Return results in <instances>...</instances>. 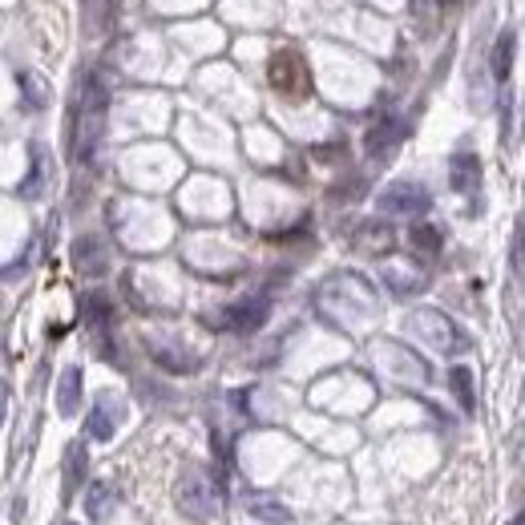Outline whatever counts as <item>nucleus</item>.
<instances>
[{
    "label": "nucleus",
    "mask_w": 525,
    "mask_h": 525,
    "mask_svg": "<svg viewBox=\"0 0 525 525\" xmlns=\"http://www.w3.org/2000/svg\"><path fill=\"white\" fill-rule=\"evenodd\" d=\"M17 85H21V97H25L29 110H41V105H45V81L37 73H21Z\"/></svg>",
    "instance_id": "f3484780"
},
{
    "label": "nucleus",
    "mask_w": 525,
    "mask_h": 525,
    "mask_svg": "<svg viewBox=\"0 0 525 525\" xmlns=\"http://www.w3.org/2000/svg\"><path fill=\"white\" fill-rule=\"evenodd\" d=\"M85 469H89V453H85V441H73L65 449V501L85 485Z\"/></svg>",
    "instance_id": "ddd939ff"
},
{
    "label": "nucleus",
    "mask_w": 525,
    "mask_h": 525,
    "mask_svg": "<svg viewBox=\"0 0 525 525\" xmlns=\"http://www.w3.org/2000/svg\"><path fill=\"white\" fill-rule=\"evenodd\" d=\"M404 134H408V122H404V118H384L380 126H372V130H368L364 146H368V154H372V158H388V154L404 142Z\"/></svg>",
    "instance_id": "1a4fd4ad"
},
{
    "label": "nucleus",
    "mask_w": 525,
    "mask_h": 525,
    "mask_svg": "<svg viewBox=\"0 0 525 525\" xmlns=\"http://www.w3.org/2000/svg\"><path fill=\"white\" fill-rule=\"evenodd\" d=\"M105 110H110V93H105V85L89 73L81 81L77 118H73V158L77 162H89L97 154V142L105 134Z\"/></svg>",
    "instance_id": "f257e3e1"
},
{
    "label": "nucleus",
    "mask_w": 525,
    "mask_h": 525,
    "mask_svg": "<svg viewBox=\"0 0 525 525\" xmlns=\"http://www.w3.org/2000/svg\"><path fill=\"white\" fill-rule=\"evenodd\" d=\"M412 332H416L420 340H429L433 348H441L445 356H457V352L469 348L465 332L449 320L445 311H437V307H420V311H412Z\"/></svg>",
    "instance_id": "20e7f679"
},
{
    "label": "nucleus",
    "mask_w": 525,
    "mask_h": 525,
    "mask_svg": "<svg viewBox=\"0 0 525 525\" xmlns=\"http://www.w3.org/2000/svg\"><path fill=\"white\" fill-rule=\"evenodd\" d=\"M384 279H388V287H392L396 295H408V291H420V287H425V279H420L416 271H388Z\"/></svg>",
    "instance_id": "a211bd4d"
},
{
    "label": "nucleus",
    "mask_w": 525,
    "mask_h": 525,
    "mask_svg": "<svg viewBox=\"0 0 525 525\" xmlns=\"http://www.w3.org/2000/svg\"><path fill=\"white\" fill-rule=\"evenodd\" d=\"M509 525H525V517H521V513H517V517H509Z\"/></svg>",
    "instance_id": "5701e85b"
},
{
    "label": "nucleus",
    "mask_w": 525,
    "mask_h": 525,
    "mask_svg": "<svg viewBox=\"0 0 525 525\" xmlns=\"http://www.w3.org/2000/svg\"><path fill=\"white\" fill-rule=\"evenodd\" d=\"M251 509H255L263 521H291L287 505H275V501H263V497H255V501H251Z\"/></svg>",
    "instance_id": "412c9836"
},
{
    "label": "nucleus",
    "mask_w": 525,
    "mask_h": 525,
    "mask_svg": "<svg viewBox=\"0 0 525 525\" xmlns=\"http://www.w3.org/2000/svg\"><path fill=\"white\" fill-rule=\"evenodd\" d=\"M267 315H271V299L267 295H251V299H239V303H231L223 311V328H231V332H255V328H263Z\"/></svg>",
    "instance_id": "0eeeda50"
},
{
    "label": "nucleus",
    "mask_w": 525,
    "mask_h": 525,
    "mask_svg": "<svg viewBox=\"0 0 525 525\" xmlns=\"http://www.w3.org/2000/svg\"><path fill=\"white\" fill-rule=\"evenodd\" d=\"M267 81H271L275 93L295 97V101L311 93V69H307V61H303L299 49H275L267 57Z\"/></svg>",
    "instance_id": "7ed1b4c3"
},
{
    "label": "nucleus",
    "mask_w": 525,
    "mask_h": 525,
    "mask_svg": "<svg viewBox=\"0 0 525 525\" xmlns=\"http://www.w3.org/2000/svg\"><path fill=\"white\" fill-rule=\"evenodd\" d=\"M118 505H122V493H118V485H110V481H93V485L85 489V517H89L93 525L110 521V517L118 513Z\"/></svg>",
    "instance_id": "6e6552de"
},
{
    "label": "nucleus",
    "mask_w": 525,
    "mask_h": 525,
    "mask_svg": "<svg viewBox=\"0 0 525 525\" xmlns=\"http://www.w3.org/2000/svg\"><path fill=\"white\" fill-rule=\"evenodd\" d=\"M41 174H45V154L33 150V174H29V182H21V194H25V198H37V194H41V182H45Z\"/></svg>",
    "instance_id": "aec40b11"
},
{
    "label": "nucleus",
    "mask_w": 525,
    "mask_h": 525,
    "mask_svg": "<svg viewBox=\"0 0 525 525\" xmlns=\"http://www.w3.org/2000/svg\"><path fill=\"white\" fill-rule=\"evenodd\" d=\"M449 384H453V396H457V404H461L465 412H473V408H477V392H473V372H469L465 364H457V368L449 372Z\"/></svg>",
    "instance_id": "4468645a"
},
{
    "label": "nucleus",
    "mask_w": 525,
    "mask_h": 525,
    "mask_svg": "<svg viewBox=\"0 0 525 525\" xmlns=\"http://www.w3.org/2000/svg\"><path fill=\"white\" fill-rule=\"evenodd\" d=\"M429 206H433V194L420 186V182H392V186L380 190V198H376V210H384V215H404V219L425 215Z\"/></svg>",
    "instance_id": "423d86ee"
},
{
    "label": "nucleus",
    "mask_w": 525,
    "mask_h": 525,
    "mask_svg": "<svg viewBox=\"0 0 525 525\" xmlns=\"http://www.w3.org/2000/svg\"><path fill=\"white\" fill-rule=\"evenodd\" d=\"M81 408V368H61V380H57V412L61 416H77Z\"/></svg>",
    "instance_id": "f8f14e48"
},
{
    "label": "nucleus",
    "mask_w": 525,
    "mask_h": 525,
    "mask_svg": "<svg viewBox=\"0 0 525 525\" xmlns=\"http://www.w3.org/2000/svg\"><path fill=\"white\" fill-rule=\"evenodd\" d=\"M513 29H505L501 37H497V45H493V77H497V85H505V77H509V65H513Z\"/></svg>",
    "instance_id": "2eb2a0df"
},
{
    "label": "nucleus",
    "mask_w": 525,
    "mask_h": 525,
    "mask_svg": "<svg viewBox=\"0 0 525 525\" xmlns=\"http://www.w3.org/2000/svg\"><path fill=\"white\" fill-rule=\"evenodd\" d=\"M408 239H412L420 251H425V255H437V251H441V231H433V227H412Z\"/></svg>",
    "instance_id": "6ab92c4d"
},
{
    "label": "nucleus",
    "mask_w": 525,
    "mask_h": 525,
    "mask_svg": "<svg viewBox=\"0 0 525 525\" xmlns=\"http://www.w3.org/2000/svg\"><path fill=\"white\" fill-rule=\"evenodd\" d=\"M477 182H481V158L469 154V150L453 154V158H449V186H453L457 194H469V190H477Z\"/></svg>",
    "instance_id": "9d476101"
},
{
    "label": "nucleus",
    "mask_w": 525,
    "mask_h": 525,
    "mask_svg": "<svg viewBox=\"0 0 525 525\" xmlns=\"http://www.w3.org/2000/svg\"><path fill=\"white\" fill-rule=\"evenodd\" d=\"M118 412H114V404H110V396H101L93 408H89V416H85V433L93 437V441H110L114 433H118Z\"/></svg>",
    "instance_id": "9b49d317"
},
{
    "label": "nucleus",
    "mask_w": 525,
    "mask_h": 525,
    "mask_svg": "<svg viewBox=\"0 0 525 525\" xmlns=\"http://www.w3.org/2000/svg\"><path fill=\"white\" fill-rule=\"evenodd\" d=\"M174 501H178V509H182L186 517H194V521H210V517H219V509H223L219 481L210 477L206 469H198V465L182 469L178 489H174Z\"/></svg>",
    "instance_id": "f03ea898"
},
{
    "label": "nucleus",
    "mask_w": 525,
    "mask_h": 525,
    "mask_svg": "<svg viewBox=\"0 0 525 525\" xmlns=\"http://www.w3.org/2000/svg\"><path fill=\"white\" fill-rule=\"evenodd\" d=\"M73 255H77V267H81V271H89V275H101V271H105V259H101V251H97V239H81V243L73 247Z\"/></svg>",
    "instance_id": "dca6fc26"
},
{
    "label": "nucleus",
    "mask_w": 525,
    "mask_h": 525,
    "mask_svg": "<svg viewBox=\"0 0 525 525\" xmlns=\"http://www.w3.org/2000/svg\"><path fill=\"white\" fill-rule=\"evenodd\" d=\"M5 408H9V388H5V380H0V425H5Z\"/></svg>",
    "instance_id": "4be33fe9"
},
{
    "label": "nucleus",
    "mask_w": 525,
    "mask_h": 525,
    "mask_svg": "<svg viewBox=\"0 0 525 525\" xmlns=\"http://www.w3.org/2000/svg\"><path fill=\"white\" fill-rule=\"evenodd\" d=\"M324 291L340 295V307H336V303H332V307H324V315H328L332 324L340 320V311H344V307H356V315H360L364 324L376 315V291H372V283H368V279H360V275H352V271H348V275L328 279V283H324Z\"/></svg>",
    "instance_id": "39448f33"
}]
</instances>
